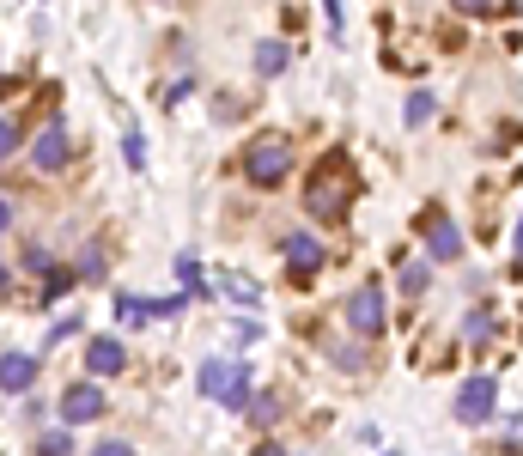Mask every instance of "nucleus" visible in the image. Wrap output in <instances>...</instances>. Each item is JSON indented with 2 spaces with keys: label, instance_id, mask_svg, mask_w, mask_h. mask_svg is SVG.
<instances>
[{
  "label": "nucleus",
  "instance_id": "nucleus-16",
  "mask_svg": "<svg viewBox=\"0 0 523 456\" xmlns=\"http://www.w3.org/2000/svg\"><path fill=\"white\" fill-rule=\"evenodd\" d=\"M250 420H256V426H274V420H280V396H274V390L250 396Z\"/></svg>",
  "mask_w": 523,
  "mask_h": 456
},
{
  "label": "nucleus",
  "instance_id": "nucleus-5",
  "mask_svg": "<svg viewBox=\"0 0 523 456\" xmlns=\"http://www.w3.org/2000/svg\"><path fill=\"white\" fill-rule=\"evenodd\" d=\"M493 408H499V384H493V377H469V384L457 390V402H451V414L463 426H487Z\"/></svg>",
  "mask_w": 523,
  "mask_h": 456
},
{
  "label": "nucleus",
  "instance_id": "nucleus-13",
  "mask_svg": "<svg viewBox=\"0 0 523 456\" xmlns=\"http://www.w3.org/2000/svg\"><path fill=\"white\" fill-rule=\"evenodd\" d=\"M286 61H292V49H286V43H262V49H256V73H262V80L286 73Z\"/></svg>",
  "mask_w": 523,
  "mask_h": 456
},
{
  "label": "nucleus",
  "instance_id": "nucleus-17",
  "mask_svg": "<svg viewBox=\"0 0 523 456\" xmlns=\"http://www.w3.org/2000/svg\"><path fill=\"white\" fill-rule=\"evenodd\" d=\"M19 146H25V128H19V122L7 116V122H0V165H7V159H13Z\"/></svg>",
  "mask_w": 523,
  "mask_h": 456
},
{
  "label": "nucleus",
  "instance_id": "nucleus-9",
  "mask_svg": "<svg viewBox=\"0 0 523 456\" xmlns=\"http://www.w3.org/2000/svg\"><path fill=\"white\" fill-rule=\"evenodd\" d=\"M31 384H37V359H31V353H0V390L25 396Z\"/></svg>",
  "mask_w": 523,
  "mask_h": 456
},
{
  "label": "nucleus",
  "instance_id": "nucleus-22",
  "mask_svg": "<svg viewBox=\"0 0 523 456\" xmlns=\"http://www.w3.org/2000/svg\"><path fill=\"white\" fill-rule=\"evenodd\" d=\"M426 116H432V92H414V98H408V122H414V128H420V122H426Z\"/></svg>",
  "mask_w": 523,
  "mask_h": 456
},
{
  "label": "nucleus",
  "instance_id": "nucleus-8",
  "mask_svg": "<svg viewBox=\"0 0 523 456\" xmlns=\"http://www.w3.org/2000/svg\"><path fill=\"white\" fill-rule=\"evenodd\" d=\"M317 268H323V244H317V238H305V232L286 238V274H292V280H311Z\"/></svg>",
  "mask_w": 523,
  "mask_h": 456
},
{
  "label": "nucleus",
  "instance_id": "nucleus-30",
  "mask_svg": "<svg viewBox=\"0 0 523 456\" xmlns=\"http://www.w3.org/2000/svg\"><path fill=\"white\" fill-rule=\"evenodd\" d=\"M517 256H523V225H517Z\"/></svg>",
  "mask_w": 523,
  "mask_h": 456
},
{
  "label": "nucleus",
  "instance_id": "nucleus-19",
  "mask_svg": "<svg viewBox=\"0 0 523 456\" xmlns=\"http://www.w3.org/2000/svg\"><path fill=\"white\" fill-rule=\"evenodd\" d=\"M177 274H183V286L207 292V274H201V262H195V256H183V262H177Z\"/></svg>",
  "mask_w": 523,
  "mask_h": 456
},
{
  "label": "nucleus",
  "instance_id": "nucleus-10",
  "mask_svg": "<svg viewBox=\"0 0 523 456\" xmlns=\"http://www.w3.org/2000/svg\"><path fill=\"white\" fill-rule=\"evenodd\" d=\"M31 159H37V171H61V165H67V134H61V122H49V128L37 134Z\"/></svg>",
  "mask_w": 523,
  "mask_h": 456
},
{
  "label": "nucleus",
  "instance_id": "nucleus-23",
  "mask_svg": "<svg viewBox=\"0 0 523 456\" xmlns=\"http://www.w3.org/2000/svg\"><path fill=\"white\" fill-rule=\"evenodd\" d=\"M499 450H505V456H523V420H511V426H505V438H499Z\"/></svg>",
  "mask_w": 523,
  "mask_h": 456
},
{
  "label": "nucleus",
  "instance_id": "nucleus-4",
  "mask_svg": "<svg viewBox=\"0 0 523 456\" xmlns=\"http://www.w3.org/2000/svg\"><path fill=\"white\" fill-rule=\"evenodd\" d=\"M347 329L365 335V341L384 335V286H378V280H365V286L347 298Z\"/></svg>",
  "mask_w": 523,
  "mask_h": 456
},
{
  "label": "nucleus",
  "instance_id": "nucleus-1",
  "mask_svg": "<svg viewBox=\"0 0 523 456\" xmlns=\"http://www.w3.org/2000/svg\"><path fill=\"white\" fill-rule=\"evenodd\" d=\"M347 201H353V171H347V152H323V159H317V171L305 177V207H311V219L335 225V219H347Z\"/></svg>",
  "mask_w": 523,
  "mask_h": 456
},
{
  "label": "nucleus",
  "instance_id": "nucleus-2",
  "mask_svg": "<svg viewBox=\"0 0 523 456\" xmlns=\"http://www.w3.org/2000/svg\"><path fill=\"white\" fill-rule=\"evenodd\" d=\"M286 171H292V140H286V134H256V140L244 146V177H250L256 189L286 183Z\"/></svg>",
  "mask_w": 523,
  "mask_h": 456
},
{
  "label": "nucleus",
  "instance_id": "nucleus-20",
  "mask_svg": "<svg viewBox=\"0 0 523 456\" xmlns=\"http://www.w3.org/2000/svg\"><path fill=\"white\" fill-rule=\"evenodd\" d=\"M37 456H73V438H67V432H49V438L37 444Z\"/></svg>",
  "mask_w": 523,
  "mask_h": 456
},
{
  "label": "nucleus",
  "instance_id": "nucleus-26",
  "mask_svg": "<svg viewBox=\"0 0 523 456\" xmlns=\"http://www.w3.org/2000/svg\"><path fill=\"white\" fill-rule=\"evenodd\" d=\"M92 456H134V450H128V444H122V438H104V444H98V450H92Z\"/></svg>",
  "mask_w": 523,
  "mask_h": 456
},
{
  "label": "nucleus",
  "instance_id": "nucleus-6",
  "mask_svg": "<svg viewBox=\"0 0 523 456\" xmlns=\"http://www.w3.org/2000/svg\"><path fill=\"white\" fill-rule=\"evenodd\" d=\"M420 232H426V256L432 262H463V232H457V219H444L438 207L420 213Z\"/></svg>",
  "mask_w": 523,
  "mask_h": 456
},
{
  "label": "nucleus",
  "instance_id": "nucleus-28",
  "mask_svg": "<svg viewBox=\"0 0 523 456\" xmlns=\"http://www.w3.org/2000/svg\"><path fill=\"white\" fill-rule=\"evenodd\" d=\"M7 219H13V207H7V201H0V232H7Z\"/></svg>",
  "mask_w": 523,
  "mask_h": 456
},
{
  "label": "nucleus",
  "instance_id": "nucleus-3",
  "mask_svg": "<svg viewBox=\"0 0 523 456\" xmlns=\"http://www.w3.org/2000/svg\"><path fill=\"white\" fill-rule=\"evenodd\" d=\"M195 384H201V396H213L219 408H250V371L244 365H232V359H201V371H195Z\"/></svg>",
  "mask_w": 523,
  "mask_h": 456
},
{
  "label": "nucleus",
  "instance_id": "nucleus-27",
  "mask_svg": "<svg viewBox=\"0 0 523 456\" xmlns=\"http://www.w3.org/2000/svg\"><path fill=\"white\" fill-rule=\"evenodd\" d=\"M250 456H286V450H280V444H274V438H262V444H256V450H250Z\"/></svg>",
  "mask_w": 523,
  "mask_h": 456
},
{
  "label": "nucleus",
  "instance_id": "nucleus-14",
  "mask_svg": "<svg viewBox=\"0 0 523 456\" xmlns=\"http://www.w3.org/2000/svg\"><path fill=\"white\" fill-rule=\"evenodd\" d=\"M73 280H80L73 268H49V274H43V298H49V304H55V298H67V292H73Z\"/></svg>",
  "mask_w": 523,
  "mask_h": 456
},
{
  "label": "nucleus",
  "instance_id": "nucleus-29",
  "mask_svg": "<svg viewBox=\"0 0 523 456\" xmlns=\"http://www.w3.org/2000/svg\"><path fill=\"white\" fill-rule=\"evenodd\" d=\"M0 286H13V274H7V268H0Z\"/></svg>",
  "mask_w": 523,
  "mask_h": 456
},
{
  "label": "nucleus",
  "instance_id": "nucleus-7",
  "mask_svg": "<svg viewBox=\"0 0 523 456\" xmlns=\"http://www.w3.org/2000/svg\"><path fill=\"white\" fill-rule=\"evenodd\" d=\"M104 414V390L98 384H67L61 390V420L67 426H86V420H98Z\"/></svg>",
  "mask_w": 523,
  "mask_h": 456
},
{
  "label": "nucleus",
  "instance_id": "nucleus-24",
  "mask_svg": "<svg viewBox=\"0 0 523 456\" xmlns=\"http://www.w3.org/2000/svg\"><path fill=\"white\" fill-rule=\"evenodd\" d=\"M80 274H86V280H98V274H104V250H98V244L80 256Z\"/></svg>",
  "mask_w": 523,
  "mask_h": 456
},
{
  "label": "nucleus",
  "instance_id": "nucleus-11",
  "mask_svg": "<svg viewBox=\"0 0 523 456\" xmlns=\"http://www.w3.org/2000/svg\"><path fill=\"white\" fill-rule=\"evenodd\" d=\"M86 365H92V377H116V371L128 365V353H122V341H116V335H104V341H92V347H86Z\"/></svg>",
  "mask_w": 523,
  "mask_h": 456
},
{
  "label": "nucleus",
  "instance_id": "nucleus-31",
  "mask_svg": "<svg viewBox=\"0 0 523 456\" xmlns=\"http://www.w3.org/2000/svg\"><path fill=\"white\" fill-rule=\"evenodd\" d=\"M384 456H402V450H384Z\"/></svg>",
  "mask_w": 523,
  "mask_h": 456
},
{
  "label": "nucleus",
  "instance_id": "nucleus-21",
  "mask_svg": "<svg viewBox=\"0 0 523 456\" xmlns=\"http://www.w3.org/2000/svg\"><path fill=\"white\" fill-rule=\"evenodd\" d=\"M122 159H128L134 171L146 165V140H140V134H122Z\"/></svg>",
  "mask_w": 523,
  "mask_h": 456
},
{
  "label": "nucleus",
  "instance_id": "nucleus-18",
  "mask_svg": "<svg viewBox=\"0 0 523 456\" xmlns=\"http://www.w3.org/2000/svg\"><path fill=\"white\" fill-rule=\"evenodd\" d=\"M463 335H469V341L481 347V341L493 335V311H469V323H463Z\"/></svg>",
  "mask_w": 523,
  "mask_h": 456
},
{
  "label": "nucleus",
  "instance_id": "nucleus-25",
  "mask_svg": "<svg viewBox=\"0 0 523 456\" xmlns=\"http://www.w3.org/2000/svg\"><path fill=\"white\" fill-rule=\"evenodd\" d=\"M457 13H469V19H487V13H493V0H457Z\"/></svg>",
  "mask_w": 523,
  "mask_h": 456
},
{
  "label": "nucleus",
  "instance_id": "nucleus-15",
  "mask_svg": "<svg viewBox=\"0 0 523 456\" xmlns=\"http://www.w3.org/2000/svg\"><path fill=\"white\" fill-rule=\"evenodd\" d=\"M426 286H432V268H426V262H402V292H408V298H420Z\"/></svg>",
  "mask_w": 523,
  "mask_h": 456
},
{
  "label": "nucleus",
  "instance_id": "nucleus-12",
  "mask_svg": "<svg viewBox=\"0 0 523 456\" xmlns=\"http://www.w3.org/2000/svg\"><path fill=\"white\" fill-rule=\"evenodd\" d=\"M219 286H226V298H232V304H244V311H256V304H262V286H256V280H244V274H226Z\"/></svg>",
  "mask_w": 523,
  "mask_h": 456
}]
</instances>
